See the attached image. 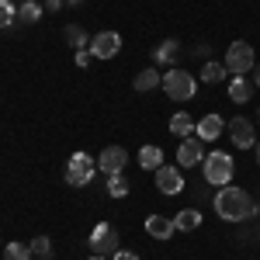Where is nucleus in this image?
<instances>
[{"label": "nucleus", "mask_w": 260, "mask_h": 260, "mask_svg": "<svg viewBox=\"0 0 260 260\" xmlns=\"http://www.w3.org/2000/svg\"><path fill=\"white\" fill-rule=\"evenodd\" d=\"M94 170H98V160L80 149V153H73L70 163H66V184L70 187H87L94 180Z\"/></svg>", "instance_id": "nucleus-4"}, {"label": "nucleus", "mask_w": 260, "mask_h": 260, "mask_svg": "<svg viewBox=\"0 0 260 260\" xmlns=\"http://www.w3.org/2000/svg\"><path fill=\"white\" fill-rule=\"evenodd\" d=\"M90 260H104V257H98V253H94V257H90Z\"/></svg>", "instance_id": "nucleus-32"}, {"label": "nucleus", "mask_w": 260, "mask_h": 260, "mask_svg": "<svg viewBox=\"0 0 260 260\" xmlns=\"http://www.w3.org/2000/svg\"><path fill=\"white\" fill-rule=\"evenodd\" d=\"M233 174H236V163H233L229 153L215 149V153L205 156V180H208L212 187H225V184H233Z\"/></svg>", "instance_id": "nucleus-3"}, {"label": "nucleus", "mask_w": 260, "mask_h": 260, "mask_svg": "<svg viewBox=\"0 0 260 260\" xmlns=\"http://www.w3.org/2000/svg\"><path fill=\"white\" fill-rule=\"evenodd\" d=\"M205 160V142L198 136H187V139H180L177 146V167L180 170H187V167H198Z\"/></svg>", "instance_id": "nucleus-7"}, {"label": "nucleus", "mask_w": 260, "mask_h": 260, "mask_svg": "<svg viewBox=\"0 0 260 260\" xmlns=\"http://www.w3.org/2000/svg\"><path fill=\"white\" fill-rule=\"evenodd\" d=\"M111 260H139V257H136L132 250H115V253H111Z\"/></svg>", "instance_id": "nucleus-28"}, {"label": "nucleus", "mask_w": 260, "mask_h": 260, "mask_svg": "<svg viewBox=\"0 0 260 260\" xmlns=\"http://www.w3.org/2000/svg\"><path fill=\"white\" fill-rule=\"evenodd\" d=\"M170 132H174V136H180V139L194 136V118H191L187 111H177V115L170 118Z\"/></svg>", "instance_id": "nucleus-17"}, {"label": "nucleus", "mask_w": 260, "mask_h": 260, "mask_svg": "<svg viewBox=\"0 0 260 260\" xmlns=\"http://www.w3.org/2000/svg\"><path fill=\"white\" fill-rule=\"evenodd\" d=\"M163 90H167V98L170 101H191L194 98V90H198V80L187 73V70H177V66H170L167 73H163Z\"/></svg>", "instance_id": "nucleus-2"}, {"label": "nucleus", "mask_w": 260, "mask_h": 260, "mask_svg": "<svg viewBox=\"0 0 260 260\" xmlns=\"http://www.w3.org/2000/svg\"><path fill=\"white\" fill-rule=\"evenodd\" d=\"M156 187H160V194H167V198L180 194V191H184V174H180V167H167V163H163L160 170H156Z\"/></svg>", "instance_id": "nucleus-10"}, {"label": "nucleus", "mask_w": 260, "mask_h": 260, "mask_svg": "<svg viewBox=\"0 0 260 260\" xmlns=\"http://www.w3.org/2000/svg\"><path fill=\"white\" fill-rule=\"evenodd\" d=\"M222 132H225V118L222 115H205V118L194 121V136L201 142H215Z\"/></svg>", "instance_id": "nucleus-12"}, {"label": "nucleus", "mask_w": 260, "mask_h": 260, "mask_svg": "<svg viewBox=\"0 0 260 260\" xmlns=\"http://www.w3.org/2000/svg\"><path fill=\"white\" fill-rule=\"evenodd\" d=\"M225 128H229V136H233V146H236V149H253V146H257V132H253V121H250V118H240V115H236Z\"/></svg>", "instance_id": "nucleus-9"}, {"label": "nucleus", "mask_w": 260, "mask_h": 260, "mask_svg": "<svg viewBox=\"0 0 260 260\" xmlns=\"http://www.w3.org/2000/svg\"><path fill=\"white\" fill-rule=\"evenodd\" d=\"M14 21H18V7H14L11 0H0V28L14 24Z\"/></svg>", "instance_id": "nucleus-25"}, {"label": "nucleus", "mask_w": 260, "mask_h": 260, "mask_svg": "<svg viewBox=\"0 0 260 260\" xmlns=\"http://www.w3.org/2000/svg\"><path fill=\"white\" fill-rule=\"evenodd\" d=\"M146 233L153 236V240H174V233H177V222L170 219V215H146Z\"/></svg>", "instance_id": "nucleus-13"}, {"label": "nucleus", "mask_w": 260, "mask_h": 260, "mask_svg": "<svg viewBox=\"0 0 260 260\" xmlns=\"http://www.w3.org/2000/svg\"><path fill=\"white\" fill-rule=\"evenodd\" d=\"M257 163H260V142H257Z\"/></svg>", "instance_id": "nucleus-31"}, {"label": "nucleus", "mask_w": 260, "mask_h": 260, "mask_svg": "<svg viewBox=\"0 0 260 260\" xmlns=\"http://www.w3.org/2000/svg\"><path fill=\"white\" fill-rule=\"evenodd\" d=\"M253 73H257V77H253V83L260 87V66H253Z\"/></svg>", "instance_id": "nucleus-30"}, {"label": "nucleus", "mask_w": 260, "mask_h": 260, "mask_svg": "<svg viewBox=\"0 0 260 260\" xmlns=\"http://www.w3.org/2000/svg\"><path fill=\"white\" fill-rule=\"evenodd\" d=\"M139 167L142 170H160L163 167V149L160 146H142L139 149Z\"/></svg>", "instance_id": "nucleus-15"}, {"label": "nucleus", "mask_w": 260, "mask_h": 260, "mask_svg": "<svg viewBox=\"0 0 260 260\" xmlns=\"http://www.w3.org/2000/svg\"><path fill=\"white\" fill-rule=\"evenodd\" d=\"M257 115H260V108H257Z\"/></svg>", "instance_id": "nucleus-34"}, {"label": "nucleus", "mask_w": 260, "mask_h": 260, "mask_svg": "<svg viewBox=\"0 0 260 260\" xmlns=\"http://www.w3.org/2000/svg\"><path fill=\"white\" fill-rule=\"evenodd\" d=\"M177 52H180V42L177 39H163L160 49H156V59H160V62H177Z\"/></svg>", "instance_id": "nucleus-21"}, {"label": "nucleus", "mask_w": 260, "mask_h": 260, "mask_svg": "<svg viewBox=\"0 0 260 260\" xmlns=\"http://www.w3.org/2000/svg\"><path fill=\"white\" fill-rule=\"evenodd\" d=\"M4 257L7 260H31L35 253H31V243H7L4 246Z\"/></svg>", "instance_id": "nucleus-22"}, {"label": "nucleus", "mask_w": 260, "mask_h": 260, "mask_svg": "<svg viewBox=\"0 0 260 260\" xmlns=\"http://www.w3.org/2000/svg\"><path fill=\"white\" fill-rule=\"evenodd\" d=\"M225 77H229V70H225V62H205V70H201V80L205 83H222L225 80Z\"/></svg>", "instance_id": "nucleus-19"}, {"label": "nucleus", "mask_w": 260, "mask_h": 260, "mask_svg": "<svg viewBox=\"0 0 260 260\" xmlns=\"http://www.w3.org/2000/svg\"><path fill=\"white\" fill-rule=\"evenodd\" d=\"M118 243H121L118 229H115L111 222H98V225L90 229V253H98V257H108V253L121 250Z\"/></svg>", "instance_id": "nucleus-6"}, {"label": "nucleus", "mask_w": 260, "mask_h": 260, "mask_svg": "<svg viewBox=\"0 0 260 260\" xmlns=\"http://www.w3.org/2000/svg\"><path fill=\"white\" fill-rule=\"evenodd\" d=\"M66 42H70L73 49H90V39H87V31H83L80 24H70V28H66Z\"/></svg>", "instance_id": "nucleus-24"}, {"label": "nucleus", "mask_w": 260, "mask_h": 260, "mask_svg": "<svg viewBox=\"0 0 260 260\" xmlns=\"http://www.w3.org/2000/svg\"><path fill=\"white\" fill-rule=\"evenodd\" d=\"M90 59H94L90 49H77V66H90Z\"/></svg>", "instance_id": "nucleus-27"}, {"label": "nucleus", "mask_w": 260, "mask_h": 260, "mask_svg": "<svg viewBox=\"0 0 260 260\" xmlns=\"http://www.w3.org/2000/svg\"><path fill=\"white\" fill-rule=\"evenodd\" d=\"M121 49V35L118 31H98L94 39H90V52H94V59H115Z\"/></svg>", "instance_id": "nucleus-8"}, {"label": "nucleus", "mask_w": 260, "mask_h": 260, "mask_svg": "<svg viewBox=\"0 0 260 260\" xmlns=\"http://www.w3.org/2000/svg\"><path fill=\"white\" fill-rule=\"evenodd\" d=\"M125 163H128V153H125V146H104L98 156V170L104 174H121L125 170Z\"/></svg>", "instance_id": "nucleus-11"}, {"label": "nucleus", "mask_w": 260, "mask_h": 260, "mask_svg": "<svg viewBox=\"0 0 260 260\" xmlns=\"http://www.w3.org/2000/svg\"><path fill=\"white\" fill-rule=\"evenodd\" d=\"M45 7H49V11H59V7H62V0H49Z\"/></svg>", "instance_id": "nucleus-29"}, {"label": "nucleus", "mask_w": 260, "mask_h": 260, "mask_svg": "<svg viewBox=\"0 0 260 260\" xmlns=\"http://www.w3.org/2000/svg\"><path fill=\"white\" fill-rule=\"evenodd\" d=\"M49 250H52V240H49V236H35V240H31V253H35V257H49Z\"/></svg>", "instance_id": "nucleus-26"}, {"label": "nucleus", "mask_w": 260, "mask_h": 260, "mask_svg": "<svg viewBox=\"0 0 260 260\" xmlns=\"http://www.w3.org/2000/svg\"><path fill=\"white\" fill-rule=\"evenodd\" d=\"M160 83H163V77L156 73V70H139V73H136V80H132V87H136L139 94H146V90H156Z\"/></svg>", "instance_id": "nucleus-16"}, {"label": "nucleus", "mask_w": 260, "mask_h": 260, "mask_svg": "<svg viewBox=\"0 0 260 260\" xmlns=\"http://www.w3.org/2000/svg\"><path fill=\"white\" fill-rule=\"evenodd\" d=\"M215 215L225 222H246L250 215H257V201L250 198L243 187H219V194H215Z\"/></svg>", "instance_id": "nucleus-1"}, {"label": "nucleus", "mask_w": 260, "mask_h": 260, "mask_svg": "<svg viewBox=\"0 0 260 260\" xmlns=\"http://www.w3.org/2000/svg\"><path fill=\"white\" fill-rule=\"evenodd\" d=\"M257 66V56H253V45L250 42H233L229 49H225V70L233 73V77H243V73H250Z\"/></svg>", "instance_id": "nucleus-5"}, {"label": "nucleus", "mask_w": 260, "mask_h": 260, "mask_svg": "<svg viewBox=\"0 0 260 260\" xmlns=\"http://www.w3.org/2000/svg\"><path fill=\"white\" fill-rule=\"evenodd\" d=\"M108 194H111V198H125V194H128L125 174H108Z\"/></svg>", "instance_id": "nucleus-23"}, {"label": "nucleus", "mask_w": 260, "mask_h": 260, "mask_svg": "<svg viewBox=\"0 0 260 260\" xmlns=\"http://www.w3.org/2000/svg\"><path fill=\"white\" fill-rule=\"evenodd\" d=\"M253 87H257V83L246 80V77H233V83H229V101H236V104H246V101L253 98Z\"/></svg>", "instance_id": "nucleus-14"}, {"label": "nucleus", "mask_w": 260, "mask_h": 260, "mask_svg": "<svg viewBox=\"0 0 260 260\" xmlns=\"http://www.w3.org/2000/svg\"><path fill=\"white\" fill-rule=\"evenodd\" d=\"M35 260H49V257H35Z\"/></svg>", "instance_id": "nucleus-33"}, {"label": "nucleus", "mask_w": 260, "mask_h": 260, "mask_svg": "<svg viewBox=\"0 0 260 260\" xmlns=\"http://www.w3.org/2000/svg\"><path fill=\"white\" fill-rule=\"evenodd\" d=\"M39 18H42V4H35V0H21V7H18V21L21 24H35Z\"/></svg>", "instance_id": "nucleus-20"}, {"label": "nucleus", "mask_w": 260, "mask_h": 260, "mask_svg": "<svg viewBox=\"0 0 260 260\" xmlns=\"http://www.w3.org/2000/svg\"><path fill=\"white\" fill-rule=\"evenodd\" d=\"M174 222H177V233H194L201 225V212L198 208H184V212H177Z\"/></svg>", "instance_id": "nucleus-18"}]
</instances>
